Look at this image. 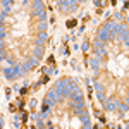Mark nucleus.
Masks as SVG:
<instances>
[{
    "label": "nucleus",
    "instance_id": "f257e3e1",
    "mask_svg": "<svg viewBox=\"0 0 129 129\" xmlns=\"http://www.w3.org/2000/svg\"><path fill=\"white\" fill-rule=\"evenodd\" d=\"M76 24H77V21H76V19H69L67 23H66V26H67V28H74Z\"/></svg>",
    "mask_w": 129,
    "mask_h": 129
},
{
    "label": "nucleus",
    "instance_id": "f03ea898",
    "mask_svg": "<svg viewBox=\"0 0 129 129\" xmlns=\"http://www.w3.org/2000/svg\"><path fill=\"white\" fill-rule=\"evenodd\" d=\"M47 81H48V76H43L41 81H40V84H41V83H47Z\"/></svg>",
    "mask_w": 129,
    "mask_h": 129
}]
</instances>
